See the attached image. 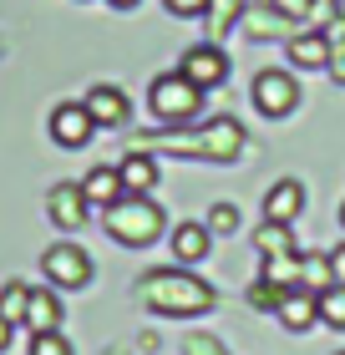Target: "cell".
Instances as JSON below:
<instances>
[{"label": "cell", "mask_w": 345, "mask_h": 355, "mask_svg": "<svg viewBox=\"0 0 345 355\" xmlns=\"http://www.w3.org/2000/svg\"><path fill=\"white\" fill-rule=\"evenodd\" d=\"M26 300H31V284L10 279L0 289V320H10V325H26Z\"/></svg>", "instance_id": "22"}, {"label": "cell", "mask_w": 345, "mask_h": 355, "mask_svg": "<svg viewBox=\"0 0 345 355\" xmlns=\"http://www.w3.org/2000/svg\"><path fill=\"white\" fill-rule=\"evenodd\" d=\"M31 355H71V340L61 330H46V335H31Z\"/></svg>", "instance_id": "26"}, {"label": "cell", "mask_w": 345, "mask_h": 355, "mask_svg": "<svg viewBox=\"0 0 345 355\" xmlns=\"http://www.w3.org/2000/svg\"><path fill=\"white\" fill-rule=\"evenodd\" d=\"M269 6L285 15V26H310V6L315 0H269Z\"/></svg>", "instance_id": "28"}, {"label": "cell", "mask_w": 345, "mask_h": 355, "mask_svg": "<svg viewBox=\"0 0 345 355\" xmlns=\"http://www.w3.org/2000/svg\"><path fill=\"white\" fill-rule=\"evenodd\" d=\"M335 355H345V350H335Z\"/></svg>", "instance_id": "37"}, {"label": "cell", "mask_w": 345, "mask_h": 355, "mask_svg": "<svg viewBox=\"0 0 345 355\" xmlns=\"http://www.w3.org/2000/svg\"><path fill=\"white\" fill-rule=\"evenodd\" d=\"M279 295H285V289H279V284H269V279H259V284L249 289V304H254L259 315H274V310H279Z\"/></svg>", "instance_id": "25"}, {"label": "cell", "mask_w": 345, "mask_h": 355, "mask_svg": "<svg viewBox=\"0 0 345 355\" xmlns=\"http://www.w3.org/2000/svg\"><path fill=\"white\" fill-rule=\"evenodd\" d=\"M46 214H51L56 229L76 234L81 223L92 218V203H87V193H81V183H56L51 193H46Z\"/></svg>", "instance_id": "9"}, {"label": "cell", "mask_w": 345, "mask_h": 355, "mask_svg": "<svg viewBox=\"0 0 345 355\" xmlns=\"http://www.w3.org/2000/svg\"><path fill=\"white\" fill-rule=\"evenodd\" d=\"M183 355H228V350H224L219 335H188V340H183Z\"/></svg>", "instance_id": "29"}, {"label": "cell", "mask_w": 345, "mask_h": 355, "mask_svg": "<svg viewBox=\"0 0 345 355\" xmlns=\"http://www.w3.org/2000/svg\"><path fill=\"white\" fill-rule=\"evenodd\" d=\"M117 173H122V188L127 193H137V198H147V193L158 188V157L153 153H127L122 163H117Z\"/></svg>", "instance_id": "15"}, {"label": "cell", "mask_w": 345, "mask_h": 355, "mask_svg": "<svg viewBox=\"0 0 345 355\" xmlns=\"http://www.w3.org/2000/svg\"><path fill=\"white\" fill-rule=\"evenodd\" d=\"M320 320L330 330H345V284H330V289H320Z\"/></svg>", "instance_id": "23"}, {"label": "cell", "mask_w": 345, "mask_h": 355, "mask_svg": "<svg viewBox=\"0 0 345 355\" xmlns=\"http://www.w3.org/2000/svg\"><path fill=\"white\" fill-rule=\"evenodd\" d=\"M285 51L300 71H325L330 67V41H325V31H300V36H289Z\"/></svg>", "instance_id": "12"}, {"label": "cell", "mask_w": 345, "mask_h": 355, "mask_svg": "<svg viewBox=\"0 0 345 355\" xmlns=\"http://www.w3.org/2000/svg\"><path fill=\"white\" fill-rule=\"evenodd\" d=\"M208 244H213V234H208V223H178L173 229V259H188V264H199L208 259Z\"/></svg>", "instance_id": "17"}, {"label": "cell", "mask_w": 345, "mask_h": 355, "mask_svg": "<svg viewBox=\"0 0 345 355\" xmlns=\"http://www.w3.org/2000/svg\"><path fill=\"white\" fill-rule=\"evenodd\" d=\"M147 112H153L162 127H183L203 112V92L193 87L183 71H162V76H153V87H147Z\"/></svg>", "instance_id": "4"}, {"label": "cell", "mask_w": 345, "mask_h": 355, "mask_svg": "<svg viewBox=\"0 0 345 355\" xmlns=\"http://www.w3.org/2000/svg\"><path fill=\"white\" fill-rule=\"evenodd\" d=\"M87 112H92V122H96V127H122L133 107H127L122 87H107V82H102V87H92V92H87Z\"/></svg>", "instance_id": "14"}, {"label": "cell", "mask_w": 345, "mask_h": 355, "mask_svg": "<svg viewBox=\"0 0 345 355\" xmlns=\"http://www.w3.org/2000/svg\"><path fill=\"white\" fill-rule=\"evenodd\" d=\"M340 15H345V0H340Z\"/></svg>", "instance_id": "36"}, {"label": "cell", "mask_w": 345, "mask_h": 355, "mask_svg": "<svg viewBox=\"0 0 345 355\" xmlns=\"http://www.w3.org/2000/svg\"><path fill=\"white\" fill-rule=\"evenodd\" d=\"M279 325L285 330H310L320 320V300H315V289H305V284H289L285 295H279Z\"/></svg>", "instance_id": "10"}, {"label": "cell", "mask_w": 345, "mask_h": 355, "mask_svg": "<svg viewBox=\"0 0 345 355\" xmlns=\"http://www.w3.org/2000/svg\"><path fill=\"white\" fill-rule=\"evenodd\" d=\"M168 6V15H178V21H199V15H208V0H162Z\"/></svg>", "instance_id": "30"}, {"label": "cell", "mask_w": 345, "mask_h": 355, "mask_svg": "<svg viewBox=\"0 0 345 355\" xmlns=\"http://www.w3.org/2000/svg\"><path fill=\"white\" fill-rule=\"evenodd\" d=\"M41 269H46V279H51V289H81V284H92V254L71 244V239H61V244H51L41 254Z\"/></svg>", "instance_id": "5"}, {"label": "cell", "mask_w": 345, "mask_h": 355, "mask_svg": "<svg viewBox=\"0 0 345 355\" xmlns=\"http://www.w3.org/2000/svg\"><path fill=\"white\" fill-rule=\"evenodd\" d=\"M244 10H249L244 0H208V36H213V41H224L228 31L244 21Z\"/></svg>", "instance_id": "20"}, {"label": "cell", "mask_w": 345, "mask_h": 355, "mask_svg": "<svg viewBox=\"0 0 345 355\" xmlns=\"http://www.w3.org/2000/svg\"><path fill=\"white\" fill-rule=\"evenodd\" d=\"M244 36H249V41H274V36H285V15H279L274 6H249V10H244Z\"/></svg>", "instance_id": "18"}, {"label": "cell", "mask_w": 345, "mask_h": 355, "mask_svg": "<svg viewBox=\"0 0 345 355\" xmlns=\"http://www.w3.org/2000/svg\"><path fill=\"white\" fill-rule=\"evenodd\" d=\"M300 208H305V183L300 178H279V183L264 193V218H274V223L300 218Z\"/></svg>", "instance_id": "11"}, {"label": "cell", "mask_w": 345, "mask_h": 355, "mask_svg": "<svg viewBox=\"0 0 345 355\" xmlns=\"http://www.w3.org/2000/svg\"><path fill=\"white\" fill-rule=\"evenodd\" d=\"M239 229V208L234 203H213L208 208V234H234Z\"/></svg>", "instance_id": "27"}, {"label": "cell", "mask_w": 345, "mask_h": 355, "mask_svg": "<svg viewBox=\"0 0 345 355\" xmlns=\"http://www.w3.org/2000/svg\"><path fill=\"white\" fill-rule=\"evenodd\" d=\"M178 71H183L199 92H208V87H219L224 76H228V56H224L219 41H203V46H188V51H183Z\"/></svg>", "instance_id": "7"}, {"label": "cell", "mask_w": 345, "mask_h": 355, "mask_svg": "<svg viewBox=\"0 0 345 355\" xmlns=\"http://www.w3.org/2000/svg\"><path fill=\"white\" fill-rule=\"evenodd\" d=\"M254 107L264 117H289L300 107V82L289 71H259L254 76Z\"/></svg>", "instance_id": "6"}, {"label": "cell", "mask_w": 345, "mask_h": 355, "mask_svg": "<svg viewBox=\"0 0 345 355\" xmlns=\"http://www.w3.org/2000/svg\"><path fill=\"white\" fill-rule=\"evenodd\" d=\"M81 193H87V203H92V208H112L117 198H127V188H122V173H117V168H92L87 178H81Z\"/></svg>", "instance_id": "16"}, {"label": "cell", "mask_w": 345, "mask_h": 355, "mask_svg": "<svg viewBox=\"0 0 345 355\" xmlns=\"http://www.w3.org/2000/svg\"><path fill=\"white\" fill-rule=\"evenodd\" d=\"M254 249L264 254V259H279V254H294V234H289V223H274L264 218L254 229Z\"/></svg>", "instance_id": "19"}, {"label": "cell", "mask_w": 345, "mask_h": 355, "mask_svg": "<svg viewBox=\"0 0 345 355\" xmlns=\"http://www.w3.org/2000/svg\"><path fill=\"white\" fill-rule=\"evenodd\" d=\"M61 315H67V304L56 300V289H31V300H26V330L31 335L61 330Z\"/></svg>", "instance_id": "13"}, {"label": "cell", "mask_w": 345, "mask_h": 355, "mask_svg": "<svg viewBox=\"0 0 345 355\" xmlns=\"http://www.w3.org/2000/svg\"><path fill=\"white\" fill-rule=\"evenodd\" d=\"M107 6H117V10H133V6H137V0H107Z\"/></svg>", "instance_id": "34"}, {"label": "cell", "mask_w": 345, "mask_h": 355, "mask_svg": "<svg viewBox=\"0 0 345 355\" xmlns=\"http://www.w3.org/2000/svg\"><path fill=\"white\" fill-rule=\"evenodd\" d=\"M340 229H345V208H340Z\"/></svg>", "instance_id": "35"}, {"label": "cell", "mask_w": 345, "mask_h": 355, "mask_svg": "<svg viewBox=\"0 0 345 355\" xmlns=\"http://www.w3.org/2000/svg\"><path fill=\"white\" fill-rule=\"evenodd\" d=\"M330 274H335V284H345V244L330 254Z\"/></svg>", "instance_id": "32"}, {"label": "cell", "mask_w": 345, "mask_h": 355, "mask_svg": "<svg viewBox=\"0 0 345 355\" xmlns=\"http://www.w3.org/2000/svg\"><path fill=\"white\" fill-rule=\"evenodd\" d=\"M259 279H269L279 289H289V284H305V259L300 254H279V259H264V274Z\"/></svg>", "instance_id": "21"}, {"label": "cell", "mask_w": 345, "mask_h": 355, "mask_svg": "<svg viewBox=\"0 0 345 355\" xmlns=\"http://www.w3.org/2000/svg\"><path fill=\"white\" fill-rule=\"evenodd\" d=\"M340 15V0H315V6H310V31H325Z\"/></svg>", "instance_id": "31"}, {"label": "cell", "mask_w": 345, "mask_h": 355, "mask_svg": "<svg viewBox=\"0 0 345 355\" xmlns=\"http://www.w3.org/2000/svg\"><path fill=\"white\" fill-rule=\"evenodd\" d=\"M335 284V274H330V254H325V259H305V289H330Z\"/></svg>", "instance_id": "24"}, {"label": "cell", "mask_w": 345, "mask_h": 355, "mask_svg": "<svg viewBox=\"0 0 345 355\" xmlns=\"http://www.w3.org/2000/svg\"><path fill=\"white\" fill-rule=\"evenodd\" d=\"M137 153H168V157H199V163H234L244 153V127L234 117H208L199 127H162V132H142Z\"/></svg>", "instance_id": "1"}, {"label": "cell", "mask_w": 345, "mask_h": 355, "mask_svg": "<svg viewBox=\"0 0 345 355\" xmlns=\"http://www.w3.org/2000/svg\"><path fill=\"white\" fill-rule=\"evenodd\" d=\"M102 229L107 239H117L122 249H147L162 239V208L153 198H137V193H127V198H117L112 208H102Z\"/></svg>", "instance_id": "3"}, {"label": "cell", "mask_w": 345, "mask_h": 355, "mask_svg": "<svg viewBox=\"0 0 345 355\" xmlns=\"http://www.w3.org/2000/svg\"><path fill=\"white\" fill-rule=\"evenodd\" d=\"M137 295L147 310H158V315H173V320H188V315H208L213 304V284L199 279V274H188V269H153V274H142L137 279Z\"/></svg>", "instance_id": "2"}, {"label": "cell", "mask_w": 345, "mask_h": 355, "mask_svg": "<svg viewBox=\"0 0 345 355\" xmlns=\"http://www.w3.org/2000/svg\"><path fill=\"white\" fill-rule=\"evenodd\" d=\"M92 132H96V122H92L87 102H61V107H51V142H56V148H87Z\"/></svg>", "instance_id": "8"}, {"label": "cell", "mask_w": 345, "mask_h": 355, "mask_svg": "<svg viewBox=\"0 0 345 355\" xmlns=\"http://www.w3.org/2000/svg\"><path fill=\"white\" fill-rule=\"evenodd\" d=\"M10 335H15V325H10V320H0V350L10 345Z\"/></svg>", "instance_id": "33"}]
</instances>
